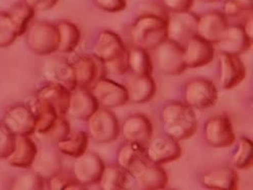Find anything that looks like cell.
<instances>
[{"label":"cell","instance_id":"obj_31","mask_svg":"<svg viewBox=\"0 0 253 190\" xmlns=\"http://www.w3.org/2000/svg\"><path fill=\"white\" fill-rule=\"evenodd\" d=\"M56 145L61 153L72 158H77L86 152L88 147V135L85 132L80 131L72 137L59 141Z\"/></svg>","mask_w":253,"mask_h":190},{"label":"cell","instance_id":"obj_36","mask_svg":"<svg viewBox=\"0 0 253 190\" xmlns=\"http://www.w3.org/2000/svg\"><path fill=\"white\" fill-rule=\"evenodd\" d=\"M18 37L15 25L7 11L0 12V48L9 47Z\"/></svg>","mask_w":253,"mask_h":190},{"label":"cell","instance_id":"obj_14","mask_svg":"<svg viewBox=\"0 0 253 190\" xmlns=\"http://www.w3.org/2000/svg\"><path fill=\"white\" fill-rule=\"evenodd\" d=\"M122 135L129 143H137L146 147L151 141L153 125L145 114H135L126 117L122 125Z\"/></svg>","mask_w":253,"mask_h":190},{"label":"cell","instance_id":"obj_18","mask_svg":"<svg viewBox=\"0 0 253 190\" xmlns=\"http://www.w3.org/2000/svg\"><path fill=\"white\" fill-rule=\"evenodd\" d=\"M118 165L134 178L142 168L150 163L146 156V147L137 143H126L118 152Z\"/></svg>","mask_w":253,"mask_h":190},{"label":"cell","instance_id":"obj_21","mask_svg":"<svg viewBox=\"0 0 253 190\" xmlns=\"http://www.w3.org/2000/svg\"><path fill=\"white\" fill-rule=\"evenodd\" d=\"M38 152V147L31 136H15L13 149L5 160L11 167L27 169L32 167Z\"/></svg>","mask_w":253,"mask_h":190},{"label":"cell","instance_id":"obj_39","mask_svg":"<svg viewBox=\"0 0 253 190\" xmlns=\"http://www.w3.org/2000/svg\"><path fill=\"white\" fill-rule=\"evenodd\" d=\"M14 138L5 126L0 122V159H6L14 146Z\"/></svg>","mask_w":253,"mask_h":190},{"label":"cell","instance_id":"obj_29","mask_svg":"<svg viewBox=\"0 0 253 190\" xmlns=\"http://www.w3.org/2000/svg\"><path fill=\"white\" fill-rule=\"evenodd\" d=\"M59 37V45L57 52L63 54L72 53L80 41V31L72 23L62 20L56 25Z\"/></svg>","mask_w":253,"mask_h":190},{"label":"cell","instance_id":"obj_12","mask_svg":"<svg viewBox=\"0 0 253 190\" xmlns=\"http://www.w3.org/2000/svg\"><path fill=\"white\" fill-rule=\"evenodd\" d=\"M146 156L150 163L162 165L178 160L181 156V148L178 142L170 137H159L148 143Z\"/></svg>","mask_w":253,"mask_h":190},{"label":"cell","instance_id":"obj_16","mask_svg":"<svg viewBox=\"0 0 253 190\" xmlns=\"http://www.w3.org/2000/svg\"><path fill=\"white\" fill-rule=\"evenodd\" d=\"M220 84L223 89L236 87L244 80L246 69L244 63L237 55L220 54Z\"/></svg>","mask_w":253,"mask_h":190},{"label":"cell","instance_id":"obj_32","mask_svg":"<svg viewBox=\"0 0 253 190\" xmlns=\"http://www.w3.org/2000/svg\"><path fill=\"white\" fill-rule=\"evenodd\" d=\"M129 70L136 76L151 75L153 68L148 51L140 48H133L128 51Z\"/></svg>","mask_w":253,"mask_h":190},{"label":"cell","instance_id":"obj_33","mask_svg":"<svg viewBox=\"0 0 253 190\" xmlns=\"http://www.w3.org/2000/svg\"><path fill=\"white\" fill-rule=\"evenodd\" d=\"M32 167H34V171L43 178H50L61 172V163L58 156L50 152L42 153L40 155L38 152Z\"/></svg>","mask_w":253,"mask_h":190},{"label":"cell","instance_id":"obj_35","mask_svg":"<svg viewBox=\"0 0 253 190\" xmlns=\"http://www.w3.org/2000/svg\"><path fill=\"white\" fill-rule=\"evenodd\" d=\"M253 144L247 138H241L238 142V148L232 159L233 166L237 169H246L252 165Z\"/></svg>","mask_w":253,"mask_h":190},{"label":"cell","instance_id":"obj_9","mask_svg":"<svg viewBox=\"0 0 253 190\" xmlns=\"http://www.w3.org/2000/svg\"><path fill=\"white\" fill-rule=\"evenodd\" d=\"M204 132L206 142L214 148H228L236 141L232 122L225 114L209 118L205 123Z\"/></svg>","mask_w":253,"mask_h":190},{"label":"cell","instance_id":"obj_6","mask_svg":"<svg viewBox=\"0 0 253 190\" xmlns=\"http://www.w3.org/2000/svg\"><path fill=\"white\" fill-rule=\"evenodd\" d=\"M159 70L168 76H178L187 68L183 59V47L166 38L155 50Z\"/></svg>","mask_w":253,"mask_h":190},{"label":"cell","instance_id":"obj_28","mask_svg":"<svg viewBox=\"0 0 253 190\" xmlns=\"http://www.w3.org/2000/svg\"><path fill=\"white\" fill-rule=\"evenodd\" d=\"M138 184L143 189H163L167 185V174L160 165L148 163L135 177Z\"/></svg>","mask_w":253,"mask_h":190},{"label":"cell","instance_id":"obj_44","mask_svg":"<svg viewBox=\"0 0 253 190\" xmlns=\"http://www.w3.org/2000/svg\"><path fill=\"white\" fill-rule=\"evenodd\" d=\"M24 2L27 3L35 12H43L53 8L58 0H24Z\"/></svg>","mask_w":253,"mask_h":190},{"label":"cell","instance_id":"obj_41","mask_svg":"<svg viewBox=\"0 0 253 190\" xmlns=\"http://www.w3.org/2000/svg\"><path fill=\"white\" fill-rule=\"evenodd\" d=\"M162 2L170 12H183L191 10L195 0H162Z\"/></svg>","mask_w":253,"mask_h":190},{"label":"cell","instance_id":"obj_37","mask_svg":"<svg viewBox=\"0 0 253 190\" xmlns=\"http://www.w3.org/2000/svg\"><path fill=\"white\" fill-rule=\"evenodd\" d=\"M11 189H43L44 178L35 171H29L16 176L10 185Z\"/></svg>","mask_w":253,"mask_h":190},{"label":"cell","instance_id":"obj_1","mask_svg":"<svg viewBox=\"0 0 253 190\" xmlns=\"http://www.w3.org/2000/svg\"><path fill=\"white\" fill-rule=\"evenodd\" d=\"M161 118L166 136L179 142L194 136L198 129V118L194 109L180 102L167 103Z\"/></svg>","mask_w":253,"mask_h":190},{"label":"cell","instance_id":"obj_22","mask_svg":"<svg viewBox=\"0 0 253 190\" xmlns=\"http://www.w3.org/2000/svg\"><path fill=\"white\" fill-rule=\"evenodd\" d=\"M98 110V103L86 88H75L71 91L67 114L75 119L87 120Z\"/></svg>","mask_w":253,"mask_h":190},{"label":"cell","instance_id":"obj_40","mask_svg":"<svg viewBox=\"0 0 253 190\" xmlns=\"http://www.w3.org/2000/svg\"><path fill=\"white\" fill-rule=\"evenodd\" d=\"M103 64V63H102ZM104 70L110 72L111 74L114 75H123L125 74L126 71L129 70V64H128V50L126 51V53H124L122 56H120L119 58L104 63Z\"/></svg>","mask_w":253,"mask_h":190},{"label":"cell","instance_id":"obj_20","mask_svg":"<svg viewBox=\"0 0 253 190\" xmlns=\"http://www.w3.org/2000/svg\"><path fill=\"white\" fill-rule=\"evenodd\" d=\"M126 51V49L120 36L111 31H103L98 35L93 47V57L104 64L119 58Z\"/></svg>","mask_w":253,"mask_h":190},{"label":"cell","instance_id":"obj_47","mask_svg":"<svg viewBox=\"0 0 253 190\" xmlns=\"http://www.w3.org/2000/svg\"><path fill=\"white\" fill-rule=\"evenodd\" d=\"M243 10L252 11V3L253 0H236Z\"/></svg>","mask_w":253,"mask_h":190},{"label":"cell","instance_id":"obj_26","mask_svg":"<svg viewBox=\"0 0 253 190\" xmlns=\"http://www.w3.org/2000/svg\"><path fill=\"white\" fill-rule=\"evenodd\" d=\"M76 88H87L98 76L99 68L94 57H81L72 64Z\"/></svg>","mask_w":253,"mask_h":190},{"label":"cell","instance_id":"obj_4","mask_svg":"<svg viewBox=\"0 0 253 190\" xmlns=\"http://www.w3.org/2000/svg\"><path fill=\"white\" fill-rule=\"evenodd\" d=\"M185 104L194 110L206 111L218 100V90L215 84L205 78L189 80L184 87Z\"/></svg>","mask_w":253,"mask_h":190},{"label":"cell","instance_id":"obj_19","mask_svg":"<svg viewBox=\"0 0 253 190\" xmlns=\"http://www.w3.org/2000/svg\"><path fill=\"white\" fill-rule=\"evenodd\" d=\"M252 44L243 28L238 25L228 26L217 45L218 50L223 54L240 56L247 52Z\"/></svg>","mask_w":253,"mask_h":190},{"label":"cell","instance_id":"obj_3","mask_svg":"<svg viewBox=\"0 0 253 190\" xmlns=\"http://www.w3.org/2000/svg\"><path fill=\"white\" fill-rule=\"evenodd\" d=\"M29 49L36 55L48 56L58 50L59 37L55 25L47 22L30 24L26 32Z\"/></svg>","mask_w":253,"mask_h":190},{"label":"cell","instance_id":"obj_11","mask_svg":"<svg viewBox=\"0 0 253 190\" xmlns=\"http://www.w3.org/2000/svg\"><path fill=\"white\" fill-rule=\"evenodd\" d=\"M75 159L73 164L74 179L85 187L97 183L105 166L100 157L94 153L85 152Z\"/></svg>","mask_w":253,"mask_h":190},{"label":"cell","instance_id":"obj_25","mask_svg":"<svg viewBox=\"0 0 253 190\" xmlns=\"http://www.w3.org/2000/svg\"><path fill=\"white\" fill-rule=\"evenodd\" d=\"M126 88L128 99L133 103H145L151 100L156 93V84L151 75L132 77Z\"/></svg>","mask_w":253,"mask_h":190},{"label":"cell","instance_id":"obj_27","mask_svg":"<svg viewBox=\"0 0 253 190\" xmlns=\"http://www.w3.org/2000/svg\"><path fill=\"white\" fill-rule=\"evenodd\" d=\"M238 174L233 168L224 167L206 173L203 184L210 189H236Z\"/></svg>","mask_w":253,"mask_h":190},{"label":"cell","instance_id":"obj_5","mask_svg":"<svg viewBox=\"0 0 253 190\" xmlns=\"http://www.w3.org/2000/svg\"><path fill=\"white\" fill-rule=\"evenodd\" d=\"M90 137L99 144L115 142L120 134V125L115 114L109 109H98L87 118Z\"/></svg>","mask_w":253,"mask_h":190},{"label":"cell","instance_id":"obj_10","mask_svg":"<svg viewBox=\"0 0 253 190\" xmlns=\"http://www.w3.org/2000/svg\"><path fill=\"white\" fill-rule=\"evenodd\" d=\"M1 122L14 136H32L35 134V116L26 104H14L9 107L5 111Z\"/></svg>","mask_w":253,"mask_h":190},{"label":"cell","instance_id":"obj_24","mask_svg":"<svg viewBox=\"0 0 253 190\" xmlns=\"http://www.w3.org/2000/svg\"><path fill=\"white\" fill-rule=\"evenodd\" d=\"M28 107L35 116V133L38 134L39 136L46 135L50 131L55 120L58 117L56 112L53 110L51 105H49L47 102L40 99L37 96H35L31 100L30 104H28Z\"/></svg>","mask_w":253,"mask_h":190},{"label":"cell","instance_id":"obj_46","mask_svg":"<svg viewBox=\"0 0 253 190\" xmlns=\"http://www.w3.org/2000/svg\"><path fill=\"white\" fill-rule=\"evenodd\" d=\"M246 36L250 38L253 39V18H252V13H250V16L246 19L244 27H242Z\"/></svg>","mask_w":253,"mask_h":190},{"label":"cell","instance_id":"obj_34","mask_svg":"<svg viewBox=\"0 0 253 190\" xmlns=\"http://www.w3.org/2000/svg\"><path fill=\"white\" fill-rule=\"evenodd\" d=\"M7 13L15 25L18 36L25 35L35 15V11L27 3L17 2L9 8Z\"/></svg>","mask_w":253,"mask_h":190},{"label":"cell","instance_id":"obj_42","mask_svg":"<svg viewBox=\"0 0 253 190\" xmlns=\"http://www.w3.org/2000/svg\"><path fill=\"white\" fill-rule=\"evenodd\" d=\"M95 4L103 11L112 13L123 11L126 6V0H95Z\"/></svg>","mask_w":253,"mask_h":190},{"label":"cell","instance_id":"obj_30","mask_svg":"<svg viewBox=\"0 0 253 190\" xmlns=\"http://www.w3.org/2000/svg\"><path fill=\"white\" fill-rule=\"evenodd\" d=\"M130 174L119 165L104 166L98 180L99 187L104 190L125 189L128 187Z\"/></svg>","mask_w":253,"mask_h":190},{"label":"cell","instance_id":"obj_8","mask_svg":"<svg viewBox=\"0 0 253 190\" xmlns=\"http://www.w3.org/2000/svg\"><path fill=\"white\" fill-rule=\"evenodd\" d=\"M90 92L98 105H102L104 109L120 108L129 101L126 88L122 84L108 78L101 77L97 79L93 83Z\"/></svg>","mask_w":253,"mask_h":190},{"label":"cell","instance_id":"obj_43","mask_svg":"<svg viewBox=\"0 0 253 190\" xmlns=\"http://www.w3.org/2000/svg\"><path fill=\"white\" fill-rule=\"evenodd\" d=\"M75 179H71L68 176H66L65 174H63L61 172L51 176L50 178H48V186L50 189L52 190H60V189H65L67 190V188L69 187V185L74 181Z\"/></svg>","mask_w":253,"mask_h":190},{"label":"cell","instance_id":"obj_23","mask_svg":"<svg viewBox=\"0 0 253 190\" xmlns=\"http://www.w3.org/2000/svg\"><path fill=\"white\" fill-rule=\"evenodd\" d=\"M71 91L58 84L49 83L37 92V97L44 100L53 108L58 116H65L69 105Z\"/></svg>","mask_w":253,"mask_h":190},{"label":"cell","instance_id":"obj_38","mask_svg":"<svg viewBox=\"0 0 253 190\" xmlns=\"http://www.w3.org/2000/svg\"><path fill=\"white\" fill-rule=\"evenodd\" d=\"M69 135H70V125L68 120L65 118V116H58L53 126L50 129V131L43 137H46L52 142L58 143L61 140L68 138Z\"/></svg>","mask_w":253,"mask_h":190},{"label":"cell","instance_id":"obj_2","mask_svg":"<svg viewBox=\"0 0 253 190\" xmlns=\"http://www.w3.org/2000/svg\"><path fill=\"white\" fill-rule=\"evenodd\" d=\"M131 38L136 48L145 51L155 50L167 38L166 17L157 14L140 16L132 26Z\"/></svg>","mask_w":253,"mask_h":190},{"label":"cell","instance_id":"obj_7","mask_svg":"<svg viewBox=\"0 0 253 190\" xmlns=\"http://www.w3.org/2000/svg\"><path fill=\"white\" fill-rule=\"evenodd\" d=\"M198 18L191 10L171 12L166 18L167 38L183 47L188 39L197 36Z\"/></svg>","mask_w":253,"mask_h":190},{"label":"cell","instance_id":"obj_13","mask_svg":"<svg viewBox=\"0 0 253 190\" xmlns=\"http://www.w3.org/2000/svg\"><path fill=\"white\" fill-rule=\"evenodd\" d=\"M215 57L214 45L199 38H192L183 46V59L186 68H199L213 61Z\"/></svg>","mask_w":253,"mask_h":190},{"label":"cell","instance_id":"obj_45","mask_svg":"<svg viewBox=\"0 0 253 190\" xmlns=\"http://www.w3.org/2000/svg\"><path fill=\"white\" fill-rule=\"evenodd\" d=\"M243 11L242 7L239 5V3L236 0H227L224 4V15L225 16H231L234 17L239 15Z\"/></svg>","mask_w":253,"mask_h":190},{"label":"cell","instance_id":"obj_48","mask_svg":"<svg viewBox=\"0 0 253 190\" xmlns=\"http://www.w3.org/2000/svg\"><path fill=\"white\" fill-rule=\"evenodd\" d=\"M198 1L203 2V3H213V2L219 1V0H198Z\"/></svg>","mask_w":253,"mask_h":190},{"label":"cell","instance_id":"obj_17","mask_svg":"<svg viewBox=\"0 0 253 190\" xmlns=\"http://www.w3.org/2000/svg\"><path fill=\"white\" fill-rule=\"evenodd\" d=\"M227 17L219 11H209L198 18L197 36L216 45L228 27Z\"/></svg>","mask_w":253,"mask_h":190},{"label":"cell","instance_id":"obj_15","mask_svg":"<svg viewBox=\"0 0 253 190\" xmlns=\"http://www.w3.org/2000/svg\"><path fill=\"white\" fill-rule=\"evenodd\" d=\"M43 76L49 83L58 84L69 91L76 88L73 67L69 62L62 58H52L43 65Z\"/></svg>","mask_w":253,"mask_h":190}]
</instances>
